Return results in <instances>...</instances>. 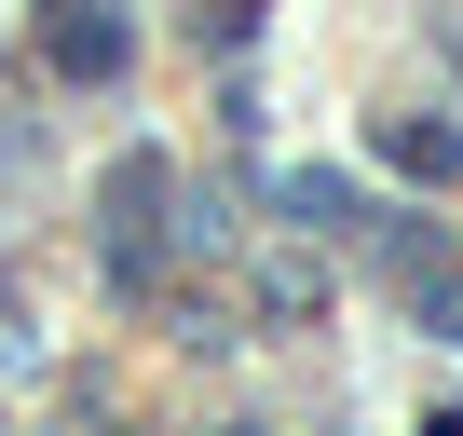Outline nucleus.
<instances>
[{
    "mask_svg": "<svg viewBox=\"0 0 463 436\" xmlns=\"http://www.w3.org/2000/svg\"><path fill=\"white\" fill-rule=\"evenodd\" d=\"M96 204H109V232H123V260H137V232H150V204H164V150H123Z\"/></svg>",
    "mask_w": 463,
    "mask_h": 436,
    "instance_id": "5",
    "label": "nucleus"
},
{
    "mask_svg": "<svg viewBox=\"0 0 463 436\" xmlns=\"http://www.w3.org/2000/svg\"><path fill=\"white\" fill-rule=\"evenodd\" d=\"M382 287H395L436 341H463V273H449V246L422 232V218H382Z\"/></svg>",
    "mask_w": 463,
    "mask_h": 436,
    "instance_id": "1",
    "label": "nucleus"
},
{
    "mask_svg": "<svg viewBox=\"0 0 463 436\" xmlns=\"http://www.w3.org/2000/svg\"><path fill=\"white\" fill-rule=\"evenodd\" d=\"M204 14H260V0H204Z\"/></svg>",
    "mask_w": 463,
    "mask_h": 436,
    "instance_id": "8",
    "label": "nucleus"
},
{
    "mask_svg": "<svg viewBox=\"0 0 463 436\" xmlns=\"http://www.w3.org/2000/svg\"><path fill=\"white\" fill-rule=\"evenodd\" d=\"M422 436H463V409H436V422H422Z\"/></svg>",
    "mask_w": 463,
    "mask_h": 436,
    "instance_id": "7",
    "label": "nucleus"
},
{
    "mask_svg": "<svg viewBox=\"0 0 463 436\" xmlns=\"http://www.w3.org/2000/svg\"><path fill=\"white\" fill-rule=\"evenodd\" d=\"M273 204L300 218V232H354V218H368V204H354V177H327V164H287V177H273Z\"/></svg>",
    "mask_w": 463,
    "mask_h": 436,
    "instance_id": "3",
    "label": "nucleus"
},
{
    "mask_svg": "<svg viewBox=\"0 0 463 436\" xmlns=\"http://www.w3.org/2000/svg\"><path fill=\"white\" fill-rule=\"evenodd\" d=\"M449 55H463V42H449Z\"/></svg>",
    "mask_w": 463,
    "mask_h": 436,
    "instance_id": "9",
    "label": "nucleus"
},
{
    "mask_svg": "<svg viewBox=\"0 0 463 436\" xmlns=\"http://www.w3.org/2000/svg\"><path fill=\"white\" fill-rule=\"evenodd\" d=\"M382 164H395V177H422V191H449V177H463V137L409 109V123H382Z\"/></svg>",
    "mask_w": 463,
    "mask_h": 436,
    "instance_id": "4",
    "label": "nucleus"
},
{
    "mask_svg": "<svg viewBox=\"0 0 463 436\" xmlns=\"http://www.w3.org/2000/svg\"><path fill=\"white\" fill-rule=\"evenodd\" d=\"M260 314H314V273L300 260H260Z\"/></svg>",
    "mask_w": 463,
    "mask_h": 436,
    "instance_id": "6",
    "label": "nucleus"
},
{
    "mask_svg": "<svg viewBox=\"0 0 463 436\" xmlns=\"http://www.w3.org/2000/svg\"><path fill=\"white\" fill-rule=\"evenodd\" d=\"M123 55H137V28L109 14V0H55L42 14V69L55 82H123Z\"/></svg>",
    "mask_w": 463,
    "mask_h": 436,
    "instance_id": "2",
    "label": "nucleus"
}]
</instances>
